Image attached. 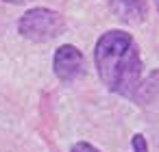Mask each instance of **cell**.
I'll use <instances>...</instances> for the list:
<instances>
[{
	"instance_id": "cell-7",
	"label": "cell",
	"mask_w": 159,
	"mask_h": 152,
	"mask_svg": "<svg viewBox=\"0 0 159 152\" xmlns=\"http://www.w3.org/2000/svg\"><path fill=\"white\" fill-rule=\"evenodd\" d=\"M155 2H157V11H159V0H155Z\"/></svg>"
},
{
	"instance_id": "cell-1",
	"label": "cell",
	"mask_w": 159,
	"mask_h": 152,
	"mask_svg": "<svg viewBox=\"0 0 159 152\" xmlns=\"http://www.w3.org/2000/svg\"><path fill=\"white\" fill-rule=\"evenodd\" d=\"M94 63L100 83L122 98H137L142 87L144 63L139 46L131 33L111 28L102 33L94 46Z\"/></svg>"
},
{
	"instance_id": "cell-4",
	"label": "cell",
	"mask_w": 159,
	"mask_h": 152,
	"mask_svg": "<svg viewBox=\"0 0 159 152\" xmlns=\"http://www.w3.org/2000/svg\"><path fill=\"white\" fill-rule=\"evenodd\" d=\"M109 7L122 22H129V24H139L148 15L146 0H109Z\"/></svg>"
},
{
	"instance_id": "cell-3",
	"label": "cell",
	"mask_w": 159,
	"mask_h": 152,
	"mask_svg": "<svg viewBox=\"0 0 159 152\" xmlns=\"http://www.w3.org/2000/svg\"><path fill=\"white\" fill-rule=\"evenodd\" d=\"M87 63L83 52L72 44H61L52 54V72L61 83H74L85 76Z\"/></svg>"
},
{
	"instance_id": "cell-2",
	"label": "cell",
	"mask_w": 159,
	"mask_h": 152,
	"mask_svg": "<svg viewBox=\"0 0 159 152\" xmlns=\"http://www.w3.org/2000/svg\"><path fill=\"white\" fill-rule=\"evenodd\" d=\"M63 31H66L63 15L59 11L46 9V7L29 9L18 20V33H20V37H24L29 41H35V44L50 41V39L59 37Z\"/></svg>"
},
{
	"instance_id": "cell-6",
	"label": "cell",
	"mask_w": 159,
	"mask_h": 152,
	"mask_svg": "<svg viewBox=\"0 0 159 152\" xmlns=\"http://www.w3.org/2000/svg\"><path fill=\"white\" fill-rule=\"evenodd\" d=\"M5 2H11V5H22V2H31V0H5Z\"/></svg>"
},
{
	"instance_id": "cell-5",
	"label": "cell",
	"mask_w": 159,
	"mask_h": 152,
	"mask_svg": "<svg viewBox=\"0 0 159 152\" xmlns=\"http://www.w3.org/2000/svg\"><path fill=\"white\" fill-rule=\"evenodd\" d=\"M70 152H100L96 145H92V143H87V141H76L72 148H70ZM131 152H148V141H146V137L144 135H133V139H131Z\"/></svg>"
}]
</instances>
